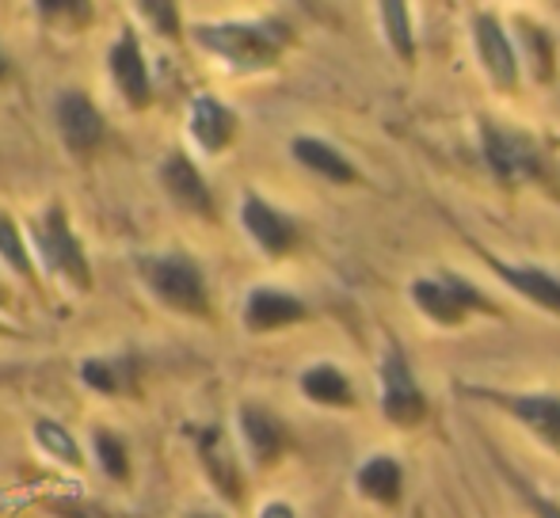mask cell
<instances>
[{"label": "cell", "mask_w": 560, "mask_h": 518, "mask_svg": "<svg viewBox=\"0 0 560 518\" xmlns=\"http://www.w3.org/2000/svg\"><path fill=\"white\" fill-rule=\"evenodd\" d=\"M236 423H241L244 446H248V454H252L256 466H275V461L287 454L290 438H287V427H282L275 412H267V408H259V404H241Z\"/></svg>", "instance_id": "cell-14"}, {"label": "cell", "mask_w": 560, "mask_h": 518, "mask_svg": "<svg viewBox=\"0 0 560 518\" xmlns=\"http://www.w3.org/2000/svg\"><path fill=\"white\" fill-rule=\"evenodd\" d=\"M377 381H382V415L397 427H416L428 415V400L416 386L408 358L397 343L382 351V366H377Z\"/></svg>", "instance_id": "cell-4"}, {"label": "cell", "mask_w": 560, "mask_h": 518, "mask_svg": "<svg viewBox=\"0 0 560 518\" xmlns=\"http://www.w3.org/2000/svg\"><path fill=\"white\" fill-rule=\"evenodd\" d=\"M35 438L54 461H61V466H69V469H81V461H84L81 446H77L73 431H66L58 420H38L35 423Z\"/></svg>", "instance_id": "cell-23"}, {"label": "cell", "mask_w": 560, "mask_h": 518, "mask_svg": "<svg viewBox=\"0 0 560 518\" xmlns=\"http://www.w3.org/2000/svg\"><path fill=\"white\" fill-rule=\"evenodd\" d=\"M58 133L66 141V149L81 161H89L100 145H104V133H107V122L100 115V107L92 104L89 92H61L58 96Z\"/></svg>", "instance_id": "cell-6"}, {"label": "cell", "mask_w": 560, "mask_h": 518, "mask_svg": "<svg viewBox=\"0 0 560 518\" xmlns=\"http://www.w3.org/2000/svg\"><path fill=\"white\" fill-rule=\"evenodd\" d=\"M0 305H8V294H4V286H0Z\"/></svg>", "instance_id": "cell-32"}, {"label": "cell", "mask_w": 560, "mask_h": 518, "mask_svg": "<svg viewBox=\"0 0 560 518\" xmlns=\"http://www.w3.org/2000/svg\"><path fill=\"white\" fill-rule=\"evenodd\" d=\"M107 69H112V81L118 89V96L133 107V111H145L153 104V76H149L145 54H141L138 31L122 27L112 46V58H107Z\"/></svg>", "instance_id": "cell-7"}, {"label": "cell", "mask_w": 560, "mask_h": 518, "mask_svg": "<svg viewBox=\"0 0 560 518\" xmlns=\"http://www.w3.org/2000/svg\"><path fill=\"white\" fill-rule=\"evenodd\" d=\"M138 279L161 305L187 317H202L210 309L207 294V274L184 252H164V256H141L138 259Z\"/></svg>", "instance_id": "cell-3"}, {"label": "cell", "mask_w": 560, "mask_h": 518, "mask_svg": "<svg viewBox=\"0 0 560 518\" xmlns=\"http://www.w3.org/2000/svg\"><path fill=\"white\" fill-rule=\"evenodd\" d=\"M480 149H485L488 168H492V176L500 179L503 187L530 184V179L541 176L538 149H534L530 138H523V133L485 122V127H480Z\"/></svg>", "instance_id": "cell-5"}, {"label": "cell", "mask_w": 560, "mask_h": 518, "mask_svg": "<svg viewBox=\"0 0 560 518\" xmlns=\"http://www.w3.org/2000/svg\"><path fill=\"white\" fill-rule=\"evenodd\" d=\"M526 499H530V507H534V515H538V518H560V507L553 504V499L538 496V492H526Z\"/></svg>", "instance_id": "cell-28"}, {"label": "cell", "mask_w": 560, "mask_h": 518, "mask_svg": "<svg viewBox=\"0 0 560 518\" xmlns=\"http://www.w3.org/2000/svg\"><path fill=\"white\" fill-rule=\"evenodd\" d=\"M488 267H492L508 286H515L526 302H538L541 309L560 313V279H553V274L538 271V267H511V263L492 259V256H488Z\"/></svg>", "instance_id": "cell-18"}, {"label": "cell", "mask_w": 560, "mask_h": 518, "mask_svg": "<svg viewBox=\"0 0 560 518\" xmlns=\"http://www.w3.org/2000/svg\"><path fill=\"white\" fill-rule=\"evenodd\" d=\"M187 130H191L195 145H199L202 153H225V149L233 145L241 122H236L233 107L202 92V96H195L191 107H187Z\"/></svg>", "instance_id": "cell-13"}, {"label": "cell", "mask_w": 560, "mask_h": 518, "mask_svg": "<svg viewBox=\"0 0 560 518\" xmlns=\"http://www.w3.org/2000/svg\"><path fill=\"white\" fill-rule=\"evenodd\" d=\"M31 245H35V256L54 279H61L66 286L89 294L92 290V263L84 256L81 237L69 225V214L61 202H50V207L38 214V222H31Z\"/></svg>", "instance_id": "cell-2"}, {"label": "cell", "mask_w": 560, "mask_h": 518, "mask_svg": "<svg viewBox=\"0 0 560 518\" xmlns=\"http://www.w3.org/2000/svg\"><path fill=\"white\" fill-rule=\"evenodd\" d=\"M0 259L12 274H20L23 282H35V259H31L27 237L20 233L12 214H0Z\"/></svg>", "instance_id": "cell-22"}, {"label": "cell", "mask_w": 560, "mask_h": 518, "mask_svg": "<svg viewBox=\"0 0 560 518\" xmlns=\"http://www.w3.org/2000/svg\"><path fill=\"white\" fill-rule=\"evenodd\" d=\"M191 518H222V515H207V511H199V515H191Z\"/></svg>", "instance_id": "cell-31"}, {"label": "cell", "mask_w": 560, "mask_h": 518, "mask_svg": "<svg viewBox=\"0 0 560 518\" xmlns=\"http://www.w3.org/2000/svg\"><path fill=\"white\" fill-rule=\"evenodd\" d=\"M138 12L149 15L153 31H161L164 38H179V35H184V27H179V8L168 4V0H145V4H138Z\"/></svg>", "instance_id": "cell-27"}, {"label": "cell", "mask_w": 560, "mask_h": 518, "mask_svg": "<svg viewBox=\"0 0 560 518\" xmlns=\"http://www.w3.org/2000/svg\"><path fill=\"white\" fill-rule=\"evenodd\" d=\"M259 518H294V511H290V504H279V499H275V504H267L264 511H259Z\"/></svg>", "instance_id": "cell-29"}, {"label": "cell", "mask_w": 560, "mask_h": 518, "mask_svg": "<svg viewBox=\"0 0 560 518\" xmlns=\"http://www.w3.org/2000/svg\"><path fill=\"white\" fill-rule=\"evenodd\" d=\"M310 317V305L279 286H256L244 302V328L248 332H279Z\"/></svg>", "instance_id": "cell-11"}, {"label": "cell", "mask_w": 560, "mask_h": 518, "mask_svg": "<svg viewBox=\"0 0 560 518\" xmlns=\"http://www.w3.org/2000/svg\"><path fill=\"white\" fill-rule=\"evenodd\" d=\"M485 400H495L500 408H508L511 420H518L534 438L560 454V397L553 392H488L480 389Z\"/></svg>", "instance_id": "cell-8"}, {"label": "cell", "mask_w": 560, "mask_h": 518, "mask_svg": "<svg viewBox=\"0 0 560 518\" xmlns=\"http://www.w3.org/2000/svg\"><path fill=\"white\" fill-rule=\"evenodd\" d=\"M8 69H12V66H8V54H4V50H0V84H4Z\"/></svg>", "instance_id": "cell-30"}, {"label": "cell", "mask_w": 560, "mask_h": 518, "mask_svg": "<svg viewBox=\"0 0 560 518\" xmlns=\"http://www.w3.org/2000/svg\"><path fill=\"white\" fill-rule=\"evenodd\" d=\"M377 12H382V27H385V35H389L393 50H397V58L412 61L416 58V38H412V20H408V4H400V0H385Z\"/></svg>", "instance_id": "cell-24"}, {"label": "cell", "mask_w": 560, "mask_h": 518, "mask_svg": "<svg viewBox=\"0 0 560 518\" xmlns=\"http://www.w3.org/2000/svg\"><path fill=\"white\" fill-rule=\"evenodd\" d=\"M92 446H96V461H100V469H104V476H112L118 484L130 481V450H126V443L115 431H96Z\"/></svg>", "instance_id": "cell-25"}, {"label": "cell", "mask_w": 560, "mask_h": 518, "mask_svg": "<svg viewBox=\"0 0 560 518\" xmlns=\"http://www.w3.org/2000/svg\"><path fill=\"white\" fill-rule=\"evenodd\" d=\"M141 378V366L133 355H100V358H84L81 363V381L100 397H122L133 392Z\"/></svg>", "instance_id": "cell-16"}, {"label": "cell", "mask_w": 560, "mask_h": 518, "mask_svg": "<svg viewBox=\"0 0 560 518\" xmlns=\"http://www.w3.org/2000/svg\"><path fill=\"white\" fill-rule=\"evenodd\" d=\"M302 392L313 400V404H325V408L354 404V392H351V381H347V374L336 370V366H328V363L310 366V370L302 374Z\"/></svg>", "instance_id": "cell-21"}, {"label": "cell", "mask_w": 560, "mask_h": 518, "mask_svg": "<svg viewBox=\"0 0 560 518\" xmlns=\"http://www.w3.org/2000/svg\"><path fill=\"white\" fill-rule=\"evenodd\" d=\"M290 153H294L298 164H305V168L317 172V176L332 179V184H354V179H359L354 164L347 161L339 149L328 145L325 138H310V133H302V138L290 141Z\"/></svg>", "instance_id": "cell-17"}, {"label": "cell", "mask_w": 560, "mask_h": 518, "mask_svg": "<svg viewBox=\"0 0 560 518\" xmlns=\"http://www.w3.org/2000/svg\"><path fill=\"white\" fill-rule=\"evenodd\" d=\"M241 222H244V233H248L267 256H287L290 248L298 245V225L290 222L287 214H279L267 199H259V195H244Z\"/></svg>", "instance_id": "cell-12"}, {"label": "cell", "mask_w": 560, "mask_h": 518, "mask_svg": "<svg viewBox=\"0 0 560 518\" xmlns=\"http://www.w3.org/2000/svg\"><path fill=\"white\" fill-rule=\"evenodd\" d=\"M199 443V461L207 469V476L214 481V488L222 492L225 499H241V466H236V454L229 446L222 427H202L195 435Z\"/></svg>", "instance_id": "cell-15"}, {"label": "cell", "mask_w": 560, "mask_h": 518, "mask_svg": "<svg viewBox=\"0 0 560 518\" xmlns=\"http://www.w3.org/2000/svg\"><path fill=\"white\" fill-rule=\"evenodd\" d=\"M518 31H523L526 54H530L534 76H538L541 84H549V76H553V43H549V35L541 27H534L530 20L518 23Z\"/></svg>", "instance_id": "cell-26"}, {"label": "cell", "mask_w": 560, "mask_h": 518, "mask_svg": "<svg viewBox=\"0 0 560 518\" xmlns=\"http://www.w3.org/2000/svg\"><path fill=\"white\" fill-rule=\"evenodd\" d=\"M472 43H477V58L485 61L495 89H508V92L515 89V81H518L515 46H511L508 31L500 27V20H495L492 12L472 15Z\"/></svg>", "instance_id": "cell-9"}, {"label": "cell", "mask_w": 560, "mask_h": 518, "mask_svg": "<svg viewBox=\"0 0 560 518\" xmlns=\"http://www.w3.org/2000/svg\"><path fill=\"white\" fill-rule=\"evenodd\" d=\"M408 294H412V302L420 305L435 325L457 328L465 320V305L457 302V294L450 290L446 274L443 279H416L412 286H408Z\"/></svg>", "instance_id": "cell-19"}, {"label": "cell", "mask_w": 560, "mask_h": 518, "mask_svg": "<svg viewBox=\"0 0 560 518\" xmlns=\"http://www.w3.org/2000/svg\"><path fill=\"white\" fill-rule=\"evenodd\" d=\"M0 332H4V325H0Z\"/></svg>", "instance_id": "cell-33"}, {"label": "cell", "mask_w": 560, "mask_h": 518, "mask_svg": "<svg viewBox=\"0 0 560 518\" xmlns=\"http://www.w3.org/2000/svg\"><path fill=\"white\" fill-rule=\"evenodd\" d=\"M191 38L207 54L229 61L233 69H267L282 58L290 46V27L282 20H256V23H199Z\"/></svg>", "instance_id": "cell-1"}, {"label": "cell", "mask_w": 560, "mask_h": 518, "mask_svg": "<svg viewBox=\"0 0 560 518\" xmlns=\"http://www.w3.org/2000/svg\"><path fill=\"white\" fill-rule=\"evenodd\" d=\"M354 484H359V492L366 499L389 507V504H397V499H400V484H405V473H400V466L393 458H370L366 466L359 469Z\"/></svg>", "instance_id": "cell-20"}, {"label": "cell", "mask_w": 560, "mask_h": 518, "mask_svg": "<svg viewBox=\"0 0 560 518\" xmlns=\"http://www.w3.org/2000/svg\"><path fill=\"white\" fill-rule=\"evenodd\" d=\"M161 184L164 191H168V199L176 202L179 210H187V214H199V217H214V195H210L207 179H202V172L195 168V161L187 153H168L161 164Z\"/></svg>", "instance_id": "cell-10"}]
</instances>
